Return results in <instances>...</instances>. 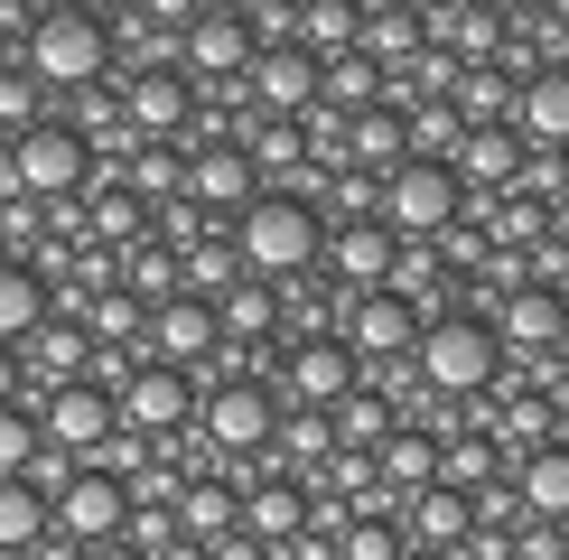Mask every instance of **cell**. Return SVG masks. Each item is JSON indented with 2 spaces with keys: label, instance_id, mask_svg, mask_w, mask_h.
<instances>
[{
  "label": "cell",
  "instance_id": "cell-1",
  "mask_svg": "<svg viewBox=\"0 0 569 560\" xmlns=\"http://www.w3.org/2000/svg\"><path fill=\"white\" fill-rule=\"evenodd\" d=\"M224 233H233V262H243V280L290 290V280L318 271V206H308L299 187H262V197H252Z\"/></svg>",
  "mask_w": 569,
  "mask_h": 560
},
{
  "label": "cell",
  "instance_id": "cell-2",
  "mask_svg": "<svg viewBox=\"0 0 569 560\" xmlns=\"http://www.w3.org/2000/svg\"><path fill=\"white\" fill-rule=\"evenodd\" d=\"M19 66H29L47 93H84V84H112V76H122V66H112V29H103L93 10H47V19H29Z\"/></svg>",
  "mask_w": 569,
  "mask_h": 560
},
{
  "label": "cell",
  "instance_id": "cell-3",
  "mask_svg": "<svg viewBox=\"0 0 569 560\" xmlns=\"http://www.w3.org/2000/svg\"><path fill=\"white\" fill-rule=\"evenodd\" d=\"M411 373L439 392V402H477L495 373H505V346H495V327H486V318L439 309L430 327H420V346H411Z\"/></svg>",
  "mask_w": 569,
  "mask_h": 560
},
{
  "label": "cell",
  "instance_id": "cell-4",
  "mask_svg": "<svg viewBox=\"0 0 569 560\" xmlns=\"http://www.w3.org/2000/svg\"><path fill=\"white\" fill-rule=\"evenodd\" d=\"M0 197H29L38 216L47 206H76L84 197V140H76V122L19 131L10 150H0Z\"/></svg>",
  "mask_w": 569,
  "mask_h": 560
},
{
  "label": "cell",
  "instance_id": "cell-5",
  "mask_svg": "<svg viewBox=\"0 0 569 560\" xmlns=\"http://www.w3.org/2000/svg\"><path fill=\"white\" fill-rule=\"evenodd\" d=\"M458 178H448V159H401L383 178V197H373V224L392 233V243H439L448 224H458Z\"/></svg>",
  "mask_w": 569,
  "mask_h": 560
},
{
  "label": "cell",
  "instance_id": "cell-6",
  "mask_svg": "<svg viewBox=\"0 0 569 560\" xmlns=\"http://www.w3.org/2000/svg\"><path fill=\"white\" fill-rule=\"evenodd\" d=\"M271 430H280L271 383H206V392H197V439H206L224 467L262 458V449H271Z\"/></svg>",
  "mask_w": 569,
  "mask_h": 560
},
{
  "label": "cell",
  "instance_id": "cell-7",
  "mask_svg": "<svg viewBox=\"0 0 569 560\" xmlns=\"http://www.w3.org/2000/svg\"><path fill=\"white\" fill-rule=\"evenodd\" d=\"M243 66H252L243 10H197V19L178 29V76H187V93H197V103H206V93L224 103V93L243 84Z\"/></svg>",
  "mask_w": 569,
  "mask_h": 560
},
{
  "label": "cell",
  "instance_id": "cell-8",
  "mask_svg": "<svg viewBox=\"0 0 569 560\" xmlns=\"http://www.w3.org/2000/svg\"><path fill=\"white\" fill-rule=\"evenodd\" d=\"M197 392H206L197 373L140 356V373L112 392V411H122V430H131V439H178V430H197Z\"/></svg>",
  "mask_w": 569,
  "mask_h": 560
},
{
  "label": "cell",
  "instance_id": "cell-9",
  "mask_svg": "<svg viewBox=\"0 0 569 560\" xmlns=\"http://www.w3.org/2000/svg\"><path fill=\"white\" fill-rule=\"evenodd\" d=\"M243 112L252 122H308V103H318V66L299 57V47H252V66H243Z\"/></svg>",
  "mask_w": 569,
  "mask_h": 560
},
{
  "label": "cell",
  "instance_id": "cell-10",
  "mask_svg": "<svg viewBox=\"0 0 569 560\" xmlns=\"http://www.w3.org/2000/svg\"><path fill=\"white\" fill-rule=\"evenodd\" d=\"M346 392H355V356H346L337 337H299L290 364L271 373V402L280 411H337Z\"/></svg>",
  "mask_w": 569,
  "mask_h": 560
},
{
  "label": "cell",
  "instance_id": "cell-11",
  "mask_svg": "<svg viewBox=\"0 0 569 560\" xmlns=\"http://www.w3.org/2000/svg\"><path fill=\"white\" fill-rule=\"evenodd\" d=\"M178 150H187V206H197L206 224L243 216V206L262 197V178H252V159L233 150V140H178Z\"/></svg>",
  "mask_w": 569,
  "mask_h": 560
},
{
  "label": "cell",
  "instance_id": "cell-12",
  "mask_svg": "<svg viewBox=\"0 0 569 560\" xmlns=\"http://www.w3.org/2000/svg\"><path fill=\"white\" fill-rule=\"evenodd\" d=\"M122 122L150 140V150H178L197 131V93H187L178 66H150V76H122Z\"/></svg>",
  "mask_w": 569,
  "mask_h": 560
},
{
  "label": "cell",
  "instance_id": "cell-13",
  "mask_svg": "<svg viewBox=\"0 0 569 560\" xmlns=\"http://www.w3.org/2000/svg\"><path fill=\"white\" fill-rule=\"evenodd\" d=\"M122 523H131V486H112V477H84V467H76V486H66V496L47 504V532H66L76 551H103V542H122Z\"/></svg>",
  "mask_w": 569,
  "mask_h": 560
},
{
  "label": "cell",
  "instance_id": "cell-14",
  "mask_svg": "<svg viewBox=\"0 0 569 560\" xmlns=\"http://www.w3.org/2000/svg\"><path fill=\"white\" fill-rule=\"evenodd\" d=\"M38 420V439H47V449H66V458H93V449H103V439L112 430H122V411H112V392H93V383H66V392H47V402L29 411Z\"/></svg>",
  "mask_w": 569,
  "mask_h": 560
},
{
  "label": "cell",
  "instance_id": "cell-15",
  "mask_svg": "<svg viewBox=\"0 0 569 560\" xmlns=\"http://www.w3.org/2000/svg\"><path fill=\"white\" fill-rule=\"evenodd\" d=\"M448 178H458L467 206L513 197V187H523V140H513V131H467L458 150H448Z\"/></svg>",
  "mask_w": 569,
  "mask_h": 560
},
{
  "label": "cell",
  "instance_id": "cell-16",
  "mask_svg": "<svg viewBox=\"0 0 569 560\" xmlns=\"http://www.w3.org/2000/svg\"><path fill=\"white\" fill-rule=\"evenodd\" d=\"M318 271H327V290H383V271H392V233L383 224H318Z\"/></svg>",
  "mask_w": 569,
  "mask_h": 560
},
{
  "label": "cell",
  "instance_id": "cell-17",
  "mask_svg": "<svg viewBox=\"0 0 569 560\" xmlns=\"http://www.w3.org/2000/svg\"><path fill=\"white\" fill-rule=\"evenodd\" d=\"M216 309H206V299H169V309H150V346H140V356L150 364H178V373H197L206 383V364H216Z\"/></svg>",
  "mask_w": 569,
  "mask_h": 560
},
{
  "label": "cell",
  "instance_id": "cell-18",
  "mask_svg": "<svg viewBox=\"0 0 569 560\" xmlns=\"http://www.w3.org/2000/svg\"><path fill=\"white\" fill-rule=\"evenodd\" d=\"M337 346H346L355 364H392V356H411V346H420V309H401L392 290H365L346 309V337Z\"/></svg>",
  "mask_w": 569,
  "mask_h": 560
},
{
  "label": "cell",
  "instance_id": "cell-19",
  "mask_svg": "<svg viewBox=\"0 0 569 560\" xmlns=\"http://www.w3.org/2000/svg\"><path fill=\"white\" fill-rule=\"evenodd\" d=\"M486 327H495L505 356H560V346H569V309H560V290H541V280H523Z\"/></svg>",
  "mask_w": 569,
  "mask_h": 560
},
{
  "label": "cell",
  "instance_id": "cell-20",
  "mask_svg": "<svg viewBox=\"0 0 569 560\" xmlns=\"http://www.w3.org/2000/svg\"><path fill=\"white\" fill-rule=\"evenodd\" d=\"M233 496H243V532H252L271 560L308 532V486H299V477H233Z\"/></svg>",
  "mask_w": 569,
  "mask_h": 560
},
{
  "label": "cell",
  "instance_id": "cell-21",
  "mask_svg": "<svg viewBox=\"0 0 569 560\" xmlns=\"http://www.w3.org/2000/svg\"><path fill=\"white\" fill-rule=\"evenodd\" d=\"M392 532H401V551H439V560H458V542L477 532V504L448 496V486H420V496L392 513Z\"/></svg>",
  "mask_w": 569,
  "mask_h": 560
},
{
  "label": "cell",
  "instance_id": "cell-22",
  "mask_svg": "<svg viewBox=\"0 0 569 560\" xmlns=\"http://www.w3.org/2000/svg\"><path fill=\"white\" fill-rule=\"evenodd\" d=\"M513 140H523V150H560V159H569V66L523 76V93H513Z\"/></svg>",
  "mask_w": 569,
  "mask_h": 560
},
{
  "label": "cell",
  "instance_id": "cell-23",
  "mask_svg": "<svg viewBox=\"0 0 569 560\" xmlns=\"http://www.w3.org/2000/svg\"><path fill=\"white\" fill-rule=\"evenodd\" d=\"M169 523H178V542H224V532H243V496H233V477H187L178 496H169Z\"/></svg>",
  "mask_w": 569,
  "mask_h": 560
},
{
  "label": "cell",
  "instance_id": "cell-24",
  "mask_svg": "<svg viewBox=\"0 0 569 560\" xmlns=\"http://www.w3.org/2000/svg\"><path fill=\"white\" fill-rule=\"evenodd\" d=\"M513 504H523V523H569V449H532L523 467H505Z\"/></svg>",
  "mask_w": 569,
  "mask_h": 560
},
{
  "label": "cell",
  "instance_id": "cell-25",
  "mask_svg": "<svg viewBox=\"0 0 569 560\" xmlns=\"http://www.w3.org/2000/svg\"><path fill=\"white\" fill-rule=\"evenodd\" d=\"M216 337L262 356V346L280 337V290H271V280H233V290L216 299Z\"/></svg>",
  "mask_w": 569,
  "mask_h": 560
},
{
  "label": "cell",
  "instance_id": "cell-26",
  "mask_svg": "<svg viewBox=\"0 0 569 560\" xmlns=\"http://www.w3.org/2000/svg\"><path fill=\"white\" fill-rule=\"evenodd\" d=\"M373 477H383L392 504H411L420 486H439V439L430 430H392L383 449H373Z\"/></svg>",
  "mask_w": 569,
  "mask_h": 560
},
{
  "label": "cell",
  "instance_id": "cell-27",
  "mask_svg": "<svg viewBox=\"0 0 569 560\" xmlns=\"http://www.w3.org/2000/svg\"><path fill=\"white\" fill-rule=\"evenodd\" d=\"M355 38H365V0H308V10H299V57L308 66L355 57Z\"/></svg>",
  "mask_w": 569,
  "mask_h": 560
},
{
  "label": "cell",
  "instance_id": "cell-28",
  "mask_svg": "<svg viewBox=\"0 0 569 560\" xmlns=\"http://www.w3.org/2000/svg\"><path fill=\"white\" fill-rule=\"evenodd\" d=\"M495 477H505V458H495V439H486V430H448V439H439V486H448V496L477 504Z\"/></svg>",
  "mask_w": 569,
  "mask_h": 560
},
{
  "label": "cell",
  "instance_id": "cell-29",
  "mask_svg": "<svg viewBox=\"0 0 569 560\" xmlns=\"http://www.w3.org/2000/svg\"><path fill=\"white\" fill-rule=\"evenodd\" d=\"M513 93H523V84H513L505 66H467L448 103H458V122H467V131H513Z\"/></svg>",
  "mask_w": 569,
  "mask_h": 560
},
{
  "label": "cell",
  "instance_id": "cell-30",
  "mask_svg": "<svg viewBox=\"0 0 569 560\" xmlns=\"http://www.w3.org/2000/svg\"><path fill=\"white\" fill-rule=\"evenodd\" d=\"M47 318H57V309H47V280L29 262H0V346H29Z\"/></svg>",
  "mask_w": 569,
  "mask_h": 560
},
{
  "label": "cell",
  "instance_id": "cell-31",
  "mask_svg": "<svg viewBox=\"0 0 569 560\" xmlns=\"http://www.w3.org/2000/svg\"><path fill=\"white\" fill-rule=\"evenodd\" d=\"M373 103H383V66H365V57H327L318 66V112L355 122V112H373Z\"/></svg>",
  "mask_w": 569,
  "mask_h": 560
},
{
  "label": "cell",
  "instance_id": "cell-32",
  "mask_svg": "<svg viewBox=\"0 0 569 560\" xmlns=\"http://www.w3.org/2000/svg\"><path fill=\"white\" fill-rule=\"evenodd\" d=\"M93 252H131L140 243V233H150V206H140L131 197V187H93Z\"/></svg>",
  "mask_w": 569,
  "mask_h": 560
},
{
  "label": "cell",
  "instance_id": "cell-33",
  "mask_svg": "<svg viewBox=\"0 0 569 560\" xmlns=\"http://www.w3.org/2000/svg\"><path fill=\"white\" fill-rule=\"evenodd\" d=\"M327 430H337V449H365V458H373V449H383V439L401 430V420H392V402H373V392H365V383H355V392H346V402H337V411H327Z\"/></svg>",
  "mask_w": 569,
  "mask_h": 560
},
{
  "label": "cell",
  "instance_id": "cell-34",
  "mask_svg": "<svg viewBox=\"0 0 569 560\" xmlns=\"http://www.w3.org/2000/svg\"><path fill=\"white\" fill-rule=\"evenodd\" d=\"M38 122H57V112H47V84L10 57V66H0V131L19 140V131H38Z\"/></svg>",
  "mask_w": 569,
  "mask_h": 560
},
{
  "label": "cell",
  "instance_id": "cell-35",
  "mask_svg": "<svg viewBox=\"0 0 569 560\" xmlns=\"http://www.w3.org/2000/svg\"><path fill=\"white\" fill-rule=\"evenodd\" d=\"M47 532V504L29 496V486H0V560H19Z\"/></svg>",
  "mask_w": 569,
  "mask_h": 560
},
{
  "label": "cell",
  "instance_id": "cell-36",
  "mask_svg": "<svg viewBox=\"0 0 569 560\" xmlns=\"http://www.w3.org/2000/svg\"><path fill=\"white\" fill-rule=\"evenodd\" d=\"M401 131H411V159H448V150H458V140H467L458 103H420V112H411V122H401Z\"/></svg>",
  "mask_w": 569,
  "mask_h": 560
},
{
  "label": "cell",
  "instance_id": "cell-37",
  "mask_svg": "<svg viewBox=\"0 0 569 560\" xmlns=\"http://www.w3.org/2000/svg\"><path fill=\"white\" fill-rule=\"evenodd\" d=\"M337 560H401V532L383 523V513H355V523L337 532Z\"/></svg>",
  "mask_w": 569,
  "mask_h": 560
},
{
  "label": "cell",
  "instance_id": "cell-38",
  "mask_svg": "<svg viewBox=\"0 0 569 560\" xmlns=\"http://www.w3.org/2000/svg\"><path fill=\"white\" fill-rule=\"evenodd\" d=\"M47 449V439H38V420L29 411H0V486H19V477H29V458Z\"/></svg>",
  "mask_w": 569,
  "mask_h": 560
},
{
  "label": "cell",
  "instance_id": "cell-39",
  "mask_svg": "<svg viewBox=\"0 0 569 560\" xmlns=\"http://www.w3.org/2000/svg\"><path fill=\"white\" fill-rule=\"evenodd\" d=\"M206 560H271V551L252 542V532H224V542H206Z\"/></svg>",
  "mask_w": 569,
  "mask_h": 560
},
{
  "label": "cell",
  "instance_id": "cell-40",
  "mask_svg": "<svg viewBox=\"0 0 569 560\" xmlns=\"http://www.w3.org/2000/svg\"><path fill=\"white\" fill-rule=\"evenodd\" d=\"M19 560H84V551H76V542H66V532H38V542H29V551H19Z\"/></svg>",
  "mask_w": 569,
  "mask_h": 560
},
{
  "label": "cell",
  "instance_id": "cell-41",
  "mask_svg": "<svg viewBox=\"0 0 569 560\" xmlns=\"http://www.w3.org/2000/svg\"><path fill=\"white\" fill-rule=\"evenodd\" d=\"M84 560H140V551L131 542H103V551H84Z\"/></svg>",
  "mask_w": 569,
  "mask_h": 560
},
{
  "label": "cell",
  "instance_id": "cell-42",
  "mask_svg": "<svg viewBox=\"0 0 569 560\" xmlns=\"http://www.w3.org/2000/svg\"><path fill=\"white\" fill-rule=\"evenodd\" d=\"M159 560H206V551H197V542H169V551H159Z\"/></svg>",
  "mask_w": 569,
  "mask_h": 560
},
{
  "label": "cell",
  "instance_id": "cell-43",
  "mask_svg": "<svg viewBox=\"0 0 569 560\" xmlns=\"http://www.w3.org/2000/svg\"><path fill=\"white\" fill-rule=\"evenodd\" d=\"M560 373H569V346H560Z\"/></svg>",
  "mask_w": 569,
  "mask_h": 560
},
{
  "label": "cell",
  "instance_id": "cell-44",
  "mask_svg": "<svg viewBox=\"0 0 569 560\" xmlns=\"http://www.w3.org/2000/svg\"><path fill=\"white\" fill-rule=\"evenodd\" d=\"M560 29H569V19H560Z\"/></svg>",
  "mask_w": 569,
  "mask_h": 560
}]
</instances>
